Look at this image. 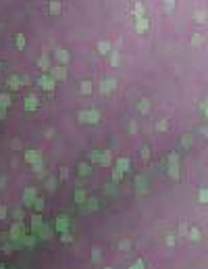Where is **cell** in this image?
Returning a JSON list of instances; mask_svg holds the SVG:
<instances>
[{"mask_svg":"<svg viewBox=\"0 0 208 269\" xmlns=\"http://www.w3.org/2000/svg\"><path fill=\"white\" fill-rule=\"evenodd\" d=\"M8 86H11L13 90H19V88H21V79H19L17 75H13L11 79H8Z\"/></svg>","mask_w":208,"mask_h":269,"instance_id":"8","label":"cell"},{"mask_svg":"<svg viewBox=\"0 0 208 269\" xmlns=\"http://www.w3.org/2000/svg\"><path fill=\"white\" fill-rule=\"evenodd\" d=\"M111 63L112 65H119V52H112L111 54Z\"/></svg>","mask_w":208,"mask_h":269,"instance_id":"24","label":"cell"},{"mask_svg":"<svg viewBox=\"0 0 208 269\" xmlns=\"http://www.w3.org/2000/svg\"><path fill=\"white\" fill-rule=\"evenodd\" d=\"M98 50H100L102 54H108V52H111V44H108V42H98Z\"/></svg>","mask_w":208,"mask_h":269,"instance_id":"7","label":"cell"},{"mask_svg":"<svg viewBox=\"0 0 208 269\" xmlns=\"http://www.w3.org/2000/svg\"><path fill=\"white\" fill-rule=\"evenodd\" d=\"M48 11H50V15H58V13H61V4L54 0V2H50V8H48Z\"/></svg>","mask_w":208,"mask_h":269,"instance_id":"10","label":"cell"},{"mask_svg":"<svg viewBox=\"0 0 208 269\" xmlns=\"http://www.w3.org/2000/svg\"><path fill=\"white\" fill-rule=\"evenodd\" d=\"M148 109H150L148 100H142V102H139V111H142V113H148Z\"/></svg>","mask_w":208,"mask_h":269,"instance_id":"19","label":"cell"},{"mask_svg":"<svg viewBox=\"0 0 208 269\" xmlns=\"http://www.w3.org/2000/svg\"><path fill=\"white\" fill-rule=\"evenodd\" d=\"M146 29H148V19H146V17H138V21H135V31H138V34H144Z\"/></svg>","mask_w":208,"mask_h":269,"instance_id":"4","label":"cell"},{"mask_svg":"<svg viewBox=\"0 0 208 269\" xmlns=\"http://www.w3.org/2000/svg\"><path fill=\"white\" fill-rule=\"evenodd\" d=\"M4 109H7V106H2V104H0V119L4 117V113H7V111H4Z\"/></svg>","mask_w":208,"mask_h":269,"instance_id":"28","label":"cell"},{"mask_svg":"<svg viewBox=\"0 0 208 269\" xmlns=\"http://www.w3.org/2000/svg\"><path fill=\"white\" fill-rule=\"evenodd\" d=\"M67 225V217H61V221H58V228H65Z\"/></svg>","mask_w":208,"mask_h":269,"instance_id":"25","label":"cell"},{"mask_svg":"<svg viewBox=\"0 0 208 269\" xmlns=\"http://www.w3.org/2000/svg\"><path fill=\"white\" fill-rule=\"evenodd\" d=\"M90 171V167H85V165H81V169H79V173H81V175H85V173Z\"/></svg>","mask_w":208,"mask_h":269,"instance_id":"26","label":"cell"},{"mask_svg":"<svg viewBox=\"0 0 208 269\" xmlns=\"http://www.w3.org/2000/svg\"><path fill=\"white\" fill-rule=\"evenodd\" d=\"M0 69H2V67H0Z\"/></svg>","mask_w":208,"mask_h":269,"instance_id":"31","label":"cell"},{"mask_svg":"<svg viewBox=\"0 0 208 269\" xmlns=\"http://www.w3.org/2000/svg\"><path fill=\"white\" fill-rule=\"evenodd\" d=\"M196 21H198V23H204V21H206V13L198 11V13H196Z\"/></svg>","mask_w":208,"mask_h":269,"instance_id":"17","label":"cell"},{"mask_svg":"<svg viewBox=\"0 0 208 269\" xmlns=\"http://www.w3.org/2000/svg\"><path fill=\"white\" fill-rule=\"evenodd\" d=\"M7 215V211H4V207H0V217H4Z\"/></svg>","mask_w":208,"mask_h":269,"instance_id":"29","label":"cell"},{"mask_svg":"<svg viewBox=\"0 0 208 269\" xmlns=\"http://www.w3.org/2000/svg\"><path fill=\"white\" fill-rule=\"evenodd\" d=\"M15 44H17V48H25V38H23V35H17Z\"/></svg>","mask_w":208,"mask_h":269,"instance_id":"15","label":"cell"},{"mask_svg":"<svg viewBox=\"0 0 208 269\" xmlns=\"http://www.w3.org/2000/svg\"><path fill=\"white\" fill-rule=\"evenodd\" d=\"M38 65H40L42 69H48V67H50V61H48V56H42V59H40V63H38Z\"/></svg>","mask_w":208,"mask_h":269,"instance_id":"13","label":"cell"},{"mask_svg":"<svg viewBox=\"0 0 208 269\" xmlns=\"http://www.w3.org/2000/svg\"><path fill=\"white\" fill-rule=\"evenodd\" d=\"M25 159H27L29 163H35V165H38V163H40V154H38L35 150H29L27 154H25Z\"/></svg>","mask_w":208,"mask_h":269,"instance_id":"5","label":"cell"},{"mask_svg":"<svg viewBox=\"0 0 208 269\" xmlns=\"http://www.w3.org/2000/svg\"><path fill=\"white\" fill-rule=\"evenodd\" d=\"M38 83H40V86H42L44 90H52V88H54V79H52L50 75H42Z\"/></svg>","mask_w":208,"mask_h":269,"instance_id":"3","label":"cell"},{"mask_svg":"<svg viewBox=\"0 0 208 269\" xmlns=\"http://www.w3.org/2000/svg\"><path fill=\"white\" fill-rule=\"evenodd\" d=\"M115 88V82H112V79H108V82H102V86H100V92H111V90Z\"/></svg>","mask_w":208,"mask_h":269,"instance_id":"6","label":"cell"},{"mask_svg":"<svg viewBox=\"0 0 208 269\" xmlns=\"http://www.w3.org/2000/svg\"><path fill=\"white\" fill-rule=\"evenodd\" d=\"M79 119H81V121L96 123V121H98V113H96V111H90V113H85V111H83V113H79Z\"/></svg>","mask_w":208,"mask_h":269,"instance_id":"2","label":"cell"},{"mask_svg":"<svg viewBox=\"0 0 208 269\" xmlns=\"http://www.w3.org/2000/svg\"><path fill=\"white\" fill-rule=\"evenodd\" d=\"M127 165H129V161H127V159H119V163H117V167L121 169V171H123V169H127Z\"/></svg>","mask_w":208,"mask_h":269,"instance_id":"16","label":"cell"},{"mask_svg":"<svg viewBox=\"0 0 208 269\" xmlns=\"http://www.w3.org/2000/svg\"><path fill=\"white\" fill-rule=\"evenodd\" d=\"M50 77H52V79H65V77H67V71H65V67H52V69H50Z\"/></svg>","mask_w":208,"mask_h":269,"instance_id":"1","label":"cell"},{"mask_svg":"<svg viewBox=\"0 0 208 269\" xmlns=\"http://www.w3.org/2000/svg\"><path fill=\"white\" fill-rule=\"evenodd\" d=\"M34 196H35V192H34V190H27V192H25V200H27V205H31Z\"/></svg>","mask_w":208,"mask_h":269,"instance_id":"18","label":"cell"},{"mask_svg":"<svg viewBox=\"0 0 208 269\" xmlns=\"http://www.w3.org/2000/svg\"><path fill=\"white\" fill-rule=\"evenodd\" d=\"M131 269H142V263H135V265H133Z\"/></svg>","mask_w":208,"mask_h":269,"instance_id":"30","label":"cell"},{"mask_svg":"<svg viewBox=\"0 0 208 269\" xmlns=\"http://www.w3.org/2000/svg\"><path fill=\"white\" fill-rule=\"evenodd\" d=\"M0 104H2V106H8V104H11V96H8V94H0Z\"/></svg>","mask_w":208,"mask_h":269,"instance_id":"12","label":"cell"},{"mask_svg":"<svg viewBox=\"0 0 208 269\" xmlns=\"http://www.w3.org/2000/svg\"><path fill=\"white\" fill-rule=\"evenodd\" d=\"M192 42H194L196 46H200V44H202V34H194V38H192Z\"/></svg>","mask_w":208,"mask_h":269,"instance_id":"20","label":"cell"},{"mask_svg":"<svg viewBox=\"0 0 208 269\" xmlns=\"http://www.w3.org/2000/svg\"><path fill=\"white\" fill-rule=\"evenodd\" d=\"M35 106H38V100H35L34 96H29L27 100H25V109H27V111H34Z\"/></svg>","mask_w":208,"mask_h":269,"instance_id":"9","label":"cell"},{"mask_svg":"<svg viewBox=\"0 0 208 269\" xmlns=\"http://www.w3.org/2000/svg\"><path fill=\"white\" fill-rule=\"evenodd\" d=\"M200 200L202 202H208V190H200Z\"/></svg>","mask_w":208,"mask_h":269,"instance_id":"23","label":"cell"},{"mask_svg":"<svg viewBox=\"0 0 208 269\" xmlns=\"http://www.w3.org/2000/svg\"><path fill=\"white\" fill-rule=\"evenodd\" d=\"M79 90H81V94H90V92H92V83L90 82H83Z\"/></svg>","mask_w":208,"mask_h":269,"instance_id":"11","label":"cell"},{"mask_svg":"<svg viewBox=\"0 0 208 269\" xmlns=\"http://www.w3.org/2000/svg\"><path fill=\"white\" fill-rule=\"evenodd\" d=\"M173 7H175V0H165V8L166 11H173Z\"/></svg>","mask_w":208,"mask_h":269,"instance_id":"22","label":"cell"},{"mask_svg":"<svg viewBox=\"0 0 208 269\" xmlns=\"http://www.w3.org/2000/svg\"><path fill=\"white\" fill-rule=\"evenodd\" d=\"M56 56H58V61H62V63L69 61V54H67L65 50H58V52H56Z\"/></svg>","mask_w":208,"mask_h":269,"instance_id":"14","label":"cell"},{"mask_svg":"<svg viewBox=\"0 0 208 269\" xmlns=\"http://www.w3.org/2000/svg\"><path fill=\"white\" fill-rule=\"evenodd\" d=\"M166 127H169V123H166V121H160V123H158V130H166Z\"/></svg>","mask_w":208,"mask_h":269,"instance_id":"27","label":"cell"},{"mask_svg":"<svg viewBox=\"0 0 208 269\" xmlns=\"http://www.w3.org/2000/svg\"><path fill=\"white\" fill-rule=\"evenodd\" d=\"M133 11H135V15H138V17H144V7H142V4H135V8H133Z\"/></svg>","mask_w":208,"mask_h":269,"instance_id":"21","label":"cell"}]
</instances>
